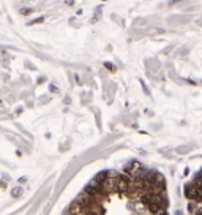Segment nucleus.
Wrapping results in <instances>:
<instances>
[{
  "label": "nucleus",
  "mask_w": 202,
  "mask_h": 215,
  "mask_svg": "<svg viewBox=\"0 0 202 215\" xmlns=\"http://www.w3.org/2000/svg\"><path fill=\"white\" fill-rule=\"evenodd\" d=\"M185 196L189 201H202V191L194 185V184H188L185 188Z\"/></svg>",
  "instance_id": "obj_1"
},
{
  "label": "nucleus",
  "mask_w": 202,
  "mask_h": 215,
  "mask_svg": "<svg viewBox=\"0 0 202 215\" xmlns=\"http://www.w3.org/2000/svg\"><path fill=\"white\" fill-rule=\"evenodd\" d=\"M11 195H13L14 198H18V196H21V195H22V188H21V187H18V188H14V190L11 191Z\"/></svg>",
  "instance_id": "obj_2"
},
{
  "label": "nucleus",
  "mask_w": 202,
  "mask_h": 215,
  "mask_svg": "<svg viewBox=\"0 0 202 215\" xmlns=\"http://www.w3.org/2000/svg\"><path fill=\"white\" fill-rule=\"evenodd\" d=\"M30 11H32L30 8H24V10H22V14H28Z\"/></svg>",
  "instance_id": "obj_3"
}]
</instances>
